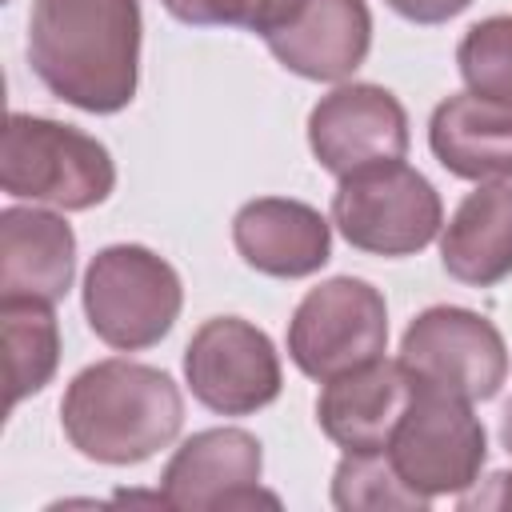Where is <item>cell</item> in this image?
Instances as JSON below:
<instances>
[{
    "mask_svg": "<svg viewBox=\"0 0 512 512\" xmlns=\"http://www.w3.org/2000/svg\"><path fill=\"white\" fill-rule=\"evenodd\" d=\"M340 236L372 256H412L428 248L444 224L440 192L404 160H384L340 176L332 196Z\"/></svg>",
    "mask_w": 512,
    "mask_h": 512,
    "instance_id": "obj_5",
    "label": "cell"
},
{
    "mask_svg": "<svg viewBox=\"0 0 512 512\" xmlns=\"http://www.w3.org/2000/svg\"><path fill=\"white\" fill-rule=\"evenodd\" d=\"M468 92L512 108V16H488L472 24L456 48Z\"/></svg>",
    "mask_w": 512,
    "mask_h": 512,
    "instance_id": "obj_20",
    "label": "cell"
},
{
    "mask_svg": "<svg viewBox=\"0 0 512 512\" xmlns=\"http://www.w3.org/2000/svg\"><path fill=\"white\" fill-rule=\"evenodd\" d=\"M264 44L288 72L336 84L364 64L372 48V12L364 0H300Z\"/></svg>",
    "mask_w": 512,
    "mask_h": 512,
    "instance_id": "obj_13",
    "label": "cell"
},
{
    "mask_svg": "<svg viewBox=\"0 0 512 512\" xmlns=\"http://www.w3.org/2000/svg\"><path fill=\"white\" fill-rule=\"evenodd\" d=\"M28 64L80 112L128 108L140 84V0H32Z\"/></svg>",
    "mask_w": 512,
    "mask_h": 512,
    "instance_id": "obj_1",
    "label": "cell"
},
{
    "mask_svg": "<svg viewBox=\"0 0 512 512\" xmlns=\"http://www.w3.org/2000/svg\"><path fill=\"white\" fill-rule=\"evenodd\" d=\"M384 4L412 24H444V20L460 16L472 0H384Z\"/></svg>",
    "mask_w": 512,
    "mask_h": 512,
    "instance_id": "obj_22",
    "label": "cell"
},
{
    "mask_svg": "<svg viewBox=\"0 0 512 512\" xmlns=\"http://www.w3.org/2000/svg\"><path fill=\"white\" fill-rule=\"evenodd\" d=\"M232 244L248 268L276 276V280H300L328 264L332 228L304 200L260 196L236 212Z\"/></svg>",
    "mask_w": 512,
    "mask_h": 512,
    "instance_id": "obj_14",
    "label": "cell"
},
{
    "mask_svg": "<svg viewBox=\"0 0 512 512\" xmlns=\"http://www.w3.org/2000/svg\"><path fill=\"white\" fill-rule=\"evenodd\" d=\"M332 504L352 512V508H424L428 500L400 480L384 448V452H344L332 476Z\"/></svg>",
    "mask_w": 512,
    "mask_h": 512,
    "instance_id": "obj_19",
    "label": "cell"
},
{
    "mask_svg": "<svg viewBox=\"0 0 512 512\" xmlns=\"http://www.w3.org/2000/svg\"><path fill=\"white\" fill-rule=\"evenodd\" d=\"M388 348V304L356 276H332L312 288L288 320V356L312 380H332Z\"/></svg>",
    "mask_w": 512,
    "mask_h": 512,
    "instance_id": "obj_8",
    "label": "cell"
},
{
    "mask_svg": "<svg viewBox=\"0 0 512 512\" xmlns=\"http://www.w3.org/2000/svg\"><path fill=\"white\" fill-rule=\"evenodd\" d=\"M400 364L416 388L448 392L476 404L500 392L508 376V348L488 316L456 304H436L408 324L400 340Z\"/></svg>",
    "mask_w": 512,
    "mask_h": 512,
    "instance_id": "obj_7",
    "label": "cell"
},
{
    "mask_svg": "<svg viewBox=\"0 0 512 512\" xmlns=\"http://www.w3.org/2000/svg\"><path fill=\"white\" fill-rule=\"evenodd\" d=\"M308 148L332 176L404 160L408 112L380 84H340L316 100L308 116Z\"/></svg>",
    "mask_w": 512,
    "mask_h": 512,
    "instance_id": "obj_10",
    "label": "cell"
},
{
    "mask_svg": "<svg viewBox=\"0 0 512 512\" xmlns=\"http://www.w3.org/2000/svg\"><path fill=\"white\" fill-rule=\"evenodd\" d=\"M412 396L416 384L404 364L376 356L324 380L316 396V424L344 452H384Z\"/></svg>",
    "mask_w": 512,
    "mask_h": 512,
    "instance_id": "obj_12",
    "label": "cell"
},
{
    "mask_svg": "<svg viewBox=\"0 0 512 512\" xmlns=\"http://www.w3.org/2000/svg\"><path fill=\"white\" fill-rule=\"evenodd\" d=\"M76 232L64 216L44 208L0 212V300L56 304L72 288Z\"/></svg>",
    "mask_w": 512,
    "mask_h": 512,
    "instance_id": "obj_15",
    "label": "cell"
},
{
    "mask_svg": "<svg viewBox=\"0 0 512 512\" xmlns=\"http://www.w3.org/2000/svg\"><path fill=\"white\" fill-rule=\"evenodd\" d=\"M184 304L176 268L144 244L100 248L84 272V316L88 328L120 352L160 344Z\"/></svg>",
    "mask_w": 512,
    "mask_h": 512,
    "instance_id": "obj_4",
    "label": "cell"
},
{
    "mask_svg": "<svg viewBox=\"0 0 512 512\" xmlns=\"http://www.w3.org/2000/svg\"><path fill=\"white\" fill-rule=\"evenodd\" d=\"M176 20L200 28H248L256 36H272L300 0H160Z\"/></svg>",
    "mask_w": 512,
    "mask_h": 512,
    "instance_id": "obj_21",
    "label": "cell"
},
{
    "mask_svg": "<svg viewBox=\"0 0 512 512\" xmlns=\"http://www.w3.org/2000/svg\"><path fill=\"white\" fill-rule=\"evenodd\" d=\"M68 444L96 464H140L184 424V396L168 372L136 360H100L72 376L60 400Z\"/></svg>",
    "mask_w": 512,
    "mask_h": 512,
    "instance_id": "obj_2",
    "label": "cell"
},
{
    "mask_svg": "<svg viewBox=\"0 0 512 512\" xmlns=\"http://www.w3.org/2000/svg\"><path fill=\"white\" fill-rule=\"evenodd\" d=\"M440 264L472 288L512 276V184H480L460 200L440 236Z\"/></svg>",
    "mask_w": 512,
    "mask_h": 512,
    "instance_id": "obj_17",
    "label": "cell"
},
{
    "mask_svg": "<svg viewBox=\"0 0 512 512\" xmlns=\"http://www.w3.org/2000/svg\"><path fill=\"white\" fill-rule=\"evenodd\" d=\"M192 396L220 416H252L280 396V356L256 324L240 316L204 320L184 348Z\"/></svg>",
    "mask_w": 512,
    "mask_h": 512,
    "instance_id": "obj_9",
    "label": "cell"
},
{
    "mask_svg": "<svg viewBox=\"0 0 512 512\" xmlns=\"http://www.w3.org/2000/svg\"><path fill=\"white\" fill-rule=\"evenodd\" d=\"M432 156L460 180H512V108L476 92L436 104L428 124Z\"/></svg>",
    "mask_w": 512,
    "mask_h": 512,
    "instance_id": "obj_16",
    "label": "cell"
},
{
    "mask_svg": "<svg viewBox=\"0 0 512 512\" xmlns=\"http://www.w3.org/2000/svg\"><path fill=\"white\" fill-rule=\"evenodd\" d=\"M0 188L16 200L84 212L112 196L116 164L96 136L48 116L12 112L0 136Z\"/></svg>",
    "mask_w": 512,
    "mask_h": 512,
    "instance_id": "obj_3",
    "label": "cell"
},
{
    "mask_svg": "<svg viewBox=\"0 0 512 512\" xmlns=\"http://www.w3.org/2000/svg\"><path fill=\"white\" fill-rule=\"evenodd\" d=\"M388 456L400 480L424 500L456 496L480 480V468L488 460V432L468 400L416 388L388 440Z\"/></svg>",
    "mask_w": 512,
    "mask_h": 512,
    "instance_id": "obj_6",
    "label": "cell"
},
{
    "mask_svg": "<svg viewBox=\"0 0 512 512\" xmlns=\"http://www.w3.org/2000/svg\"><path fill=\"white\" fill-rule=\"evenodd\" d=\"M500 436H504V448L512 452V404L504 408ZM464 504H480V508H512V472H496V476H492V488H488V492H476V496L464 500Z\"/></svg>",
    "mask_w": 512,
    "mask_h": 512,
    "instance_id": "obj_23",
    "label": "cell"
},
{
    "mask_svg": "<svg viewBox=\"0 0 512 512\" xmlns=\"http://www.w3.org/2000/svg\"><path fill=\"white\" fill-rule=\"evenodd\" d=\"M264 452L244 428H204L188 436L160 476V496L168 508L208 512V508H252L280 500L260 492Z\"/></svg>",
    "mask_w": 512,
    "mask_h": 512,
    "instance_id": "obj_11",
    "label": "cell"
},
{
    "mask_svg": "<svg viewBox=\"0 0 512 512\" xmlns=\"http://www.w3.org/2000/svg\"><path fill=\"white\" fill-rule=\"evenodd\" d=\"M0 336H4V380L8 412L36 396L60 364V328L52 304L44 300H0Z\"/></svg>",
    "mask_w": 512,
    "mask_h": 512,
    "instance_id": "obj_18",
    "label": "cell"
}]
</instances>
